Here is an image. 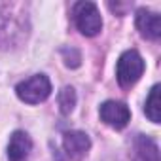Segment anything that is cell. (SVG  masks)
<instances>
[{
	"instance_id": "obj_10",
	"label": "cell",
	"mask_w": 161,
	"mask_h": 161,
	"mask_svg": "<svg viewBox=\"0 0 161 161\" xmlns=\"http://www.w3.org/2000/svg\"><path fill=\"white\" fill-rule=\"evenodd\" d=\"M57 101H59V108H61V112L66 116V114H70L72 110H74V106H76V91L72 89V87H63L61 91H59V97H57Z\"/></svg>"
},
{
	"instance_id": "obj_7",
	"label": "cell",
	"mask_w": 161,
	"mask_h": 161,
	"mask_svg": "<svg viewBox=\"0 0 161 161\" xmlns=\"http://www.w3.org/2000/svg\"><path fill=\"white\" fill-rule=\"evenodd\" d=\"M32 150L31 136L25 131H14L8 142V159L10 161H25Z\"/></svg>"
},
{
	"instance_id": "obj_2",
	"label": "cell",
	"mask_w": 161,
	"mask_h": 161,
	"mask_svg": "<svg viewBox=\"0 0 161 161\" xmlns=\"http://www.w3.org/2000/svg\"><path fill=\"white\" fill-rule=\"evenodd\" d=\"M15 93L23 103L38 104V103H44L51 95V82L46 74H34L32 78L25 80L15 87Z\"/></svg>"
},
{
	"instance_id": "obj_5",
	"label": "cell",
	"mask_w": 161,
	"mask_h": 161,
	"mask_svg": "<svg viewBox=\"0 0 161 161\" xmlns=\"http://www.w3.org/2000/svg\"><path fill=\"white\" fill-rule=\"evenodd\" d=\"M63 148L70 159H82L89 152L91 140L84 131H68L63 135Z\"/></svg>"
},
{
	"instance_id": "obj_4",
	"label": "cell",
	"mask_w": 161,
	"mask_h": 161,
	"mask_svg": "<svg viewBox=\"0 0 161 161\" xmlns=\"http://www.w3.org/2000/svg\"><path fill=\"white\" fill-rule=\"evenodd\" d=\"M99 114H101V119L114 127V129H123L129 121H131V110L125 103H119V101H106L101 104L99 108Z\"/></svg>"
},
{
	"instance_id": "obj_6",
	"label": "cell",
	"mask_w": 161,
	"mask_h": 161,
	"mask_svg": "<svg viewBox=\"0 0 161 161\" xmlns=\"http://www.w3.org/2000/svg\"><path fill=\"white\" fill-rule=\"evenodd\" d=\"M136 29L140 31V34L144 38L157 40L161 36V19L157 14L142 8L136 12Z\"/></svg>"
},
{
	"instance_id": "obj_9",
	"label": "cell",
	"mask_w": 161,
	"mask_h": 161,
	"mask_svg": "<svg viewBox=\"0 0 161 161\" xmlns=\"http://www.w3.org/2000/svg\"><path fill=\"white\" fill-rule=\"evenodd\" d=\"M159 91H161V87H159V86H153L152 91H150V95H148V99H146V104H144V112H146V116L150 118V121H153V123H159V119H161Z\"/></svg>"
},
{
	"instance_id": "obj_11",
	"label": "cell",
	"mask_w": 161,
	"mask_h": 161,
	"mask_svg": "<svg viewBox=\"0 0 161 161\" xmlns=\"http://www.w3.org/2000/svg\"><path fill=\"white\" fill-rule=\"evenodd\" d=\"M63 59H64V64L70 66V68H78L80 64H82V55H80L78 49L74 47H63Z\"/></svg>"
},
{
	"instance_id": "obj_3",
	"label": "cell",
	"mask_w": 161,
	"mask_h": 161,
	"mask_svg": "<svg viewBox=\"0 0 161 161\" xmlns=\"http://www.w3.org/2000/svg\"><path fill=\"white\" fill-rule=\"evenodd\" d=\"M74 23L84 36H97L103 29V17L97 4L93 2H78L74 6Z\"/></svg>"
},
{
	"instance_id": "obj_8",
	"label": "cell",
	"mask_w": 161,
	"mask_h": 161,
	"mask_svg": "<svg viewBox=\"0 0 161 161\" xmlns=\"http://www.w3.org/2000/svg\"><path fill=\"white\" fill-rule=\"evenodd\" d=\"M136 152H138L142 161H159V148H157V144L152 138L144 136V135H138V138H136Z\"/></svg>"
},
{
	"instance_id": "obj_1",
	"label": "cell",
	"mask_w": 161,
	"mask_h": 161,
	"mask_svg": "<svg viewBox=\"0 0 161 161\" xmlns=\"http://www.w3.org/2000/svg\"><path fill=\"white\" fill-rule=\"evenodd\" d=\"M142 74H144V59L140 57V53L135 49H127L125 53H121L116 64V78L119 86L121 87L135 86Z\"/></svg>"
}]
</instances>
